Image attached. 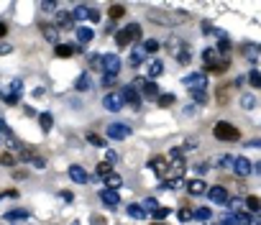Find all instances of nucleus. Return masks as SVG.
<instances>
[{
	"mask_svg": "<svg viewBox=\"0 0 261 225\" xmlns=\"http://www.w3.org/2000/svg\"><path fill=\"white\" fill-rule=\"evenodd\" d=\"M90 67H93V69H103V56H100V54H90Z\"/></svg>",
	"mask_w": 261,
	"mask_h": 225,
	"instance_id": "obj_34",
	"label": "nucleus"
},
{
	"mask_svg": "<svg viewBox=\"0 0 261 225\" xmlns=\"http://www.w3.org/2000/svg\"><path fill=\"white\" fill-rule=\"evenodd\" d=\"M24 218H28V210H10V212H5V220H24Z\"/></svg>",
	"mask_w": 261,
	"mask_h": 225,
	"instance_id": "obj_26",
	"label": "nucleus"
},
{
	"mask_svg": "<svg viewBox=\"0 0 261 225\" xmlns=\"http://www.w3.org/2000/svg\"><path fill=\"white\" fill-rule=\"evenodd\" d=\"M187 192H190L192 197L205 195V192H208V184L202 182V179H192V182H187Z\"/></svg>",
	"mask_w": 261,
	"mask_h": 225,
	"instance_id": "obj_13",
	"label": "nucleus"
},
{
	"mask_svg": "<svg viewBox=\"0 0 261 225\" xmlns=\"http://www.w3.org/2000/svg\"><path fill=\"white\" fill-rule=\"evenodd\" d=\"M213 133H215V138H218V141H238V138H241V131H238L233 123H228V120L215 123Z\"/></svg>",
	"mask_w": 261,
	"mask_h": 225,
	"instance_id": "obj_2",
	"label": "nucleus"
},
{
	"mask_svg": "<svg viewBox=\"0 0 261 225\" xmlns=\"http://www.w3.org/2000/svg\"><path fill=\"white\" fill-rule=\"evenodd\" d=\"M21 87H24V85H21V80H13V82H10V90H13V92H10V95H16V97H18Z\"/></svg>",
	"mask_w": 261,
	"mask_h": 225,
	"instance_id": "obj_49",
	"label": "nucleus"
},
{
	"mask_svg": "<svg viewBox=\"0 0 261 225\" xmlns=\"http://www.w3.org/2000/svg\"><path fill=\"white\" fill-rule=\"evenodd\" d=\"M10 49H13L10 44H0V56H3V54H10Z\"/></svg>",
	"mask_w": 261,
	"mask_h": 225,
	"instance_id": "obj_56",
	"label": "nucleus"
},
{
	"mask_svg": "<svg viewBox=\"0 0 261 225\" xmlns=\"http://www.w3.org/2000/svg\"><path fill=\"white\" fill-rule=\"evenodd\" d=\"M166 215H169V210H166V207H159V210H154V218H156V220H164Z\"/></svg>",
	"mask_w": 261,
	"mask_h": 225,
	"instance_id": "obj_48",
	"label": "nucleus"
},
{
	"mask_svg": "<svg viewBox=\"0 0 261 225\" xmlns=\"http://www.w3.org/2000/svg\"><path fill=\"white\" fill-rule=\"evenodd\" d=\"M26 159H31V164H33V166H36V169H44V166H47V161H44V159H41V156H31L28 151H26Z\"/></svg>",
	"mask_w": 261,
	"mask_h": 225,
	"instance_id": "obj_37",
	"label": "nucleus"
},
{
	"mask_svg": "<svg viewBox=\"0 0 261 225\" xmlns=\"http://www.w3.org/2000/svg\"><path fill=\"white\" fill-rule=\"evenodd\" d=\"M70 179H72V182H77V184H87L90 182V174L79 164H72L70 166Z\"/></svg>",
	"mask_w": 261,
	"mask_h": 225,
	"instance_id": "obj_11",
	"label": "nucleus"
},
{
	"mask_svg": "<svg viewBox=\"0 0 261 225\" xmlns=\"http://www.w3.org/2000/svg\"><path fill=\"white\" fill-rule=\"evenodd\" d=\"M195 103H200V105H202V103H208V97H205V92H197V95H195Z\"/></svg>",
	"mask_w": 261,
	"mask_h": 225,
	"instance_id": "obj_58",
	"label": "nucleus"
},
{
	"mask_svg": "<svg viewBox=\"0 0 261 225\" xmlns=\"http://www.w3.org/2000/svg\"><path fill=\"white\" fill-rule=\"evenodd\" d=\"M95 172H97V177H105V179H108V177L113 174V164H108V161H100Z\"/></svg>",
	"mask_w": 261,
	"mask_h": 225,
	"instance_id": "obj_24",
	"label": "nucleus"
},
{
	"mask_svg": "<svg viewBox=\"0 0 261 225\" xmlns=\"http://www.w3.org/2000/svg\"><path fill=\"white\" fill-rule=\"evenodd\" d=\"M241 100H243V103H241V105H243V108H246V110H251V108H254V105H256V100H254V97H251V95H243V97H241Z\"/></svg>",
	"mask_w": 261,
	"mask_h": 225,
	"instance_id": "obj_43",
	"label": "nucleus"
},
{
	"mask_svg": "<svg viewBox=\"0 0 261 225\" xmlns=\"http://www.w3.org/2000/svg\"><path fill=\"white\" fill-rule=\"evenodd\" d=\"M190 59H192V51H190V46H182V51L177 54V62H179V64H190Z\"/></svg>",
	"mask_w": 261,
	"mask_h": 225,
	"instance_id": "obj_32",
	"label": "nucleus"
},
{
	"mask_svg": "<svg viewBox=\"0 0 261 225\" xmlns=\"http://www.w3.org/2000/svg\"><path fill=\"white\" fill-rule=\"evenodd\" d=\"M192 218H195V220H210L213 212L208 207H200V210H192Z\"/></svg>",
	"mask_w": 261,
	"mask_h": 225,
	"instance_id": "obj_29",
	"label": "nucleus"
},
{
	"mask_svg": "<svg viewBox=\"0 0 261 225\" xmlns=\"http://www.w3.org/2000/svg\"><path fill=\"white\" fill-rule=\"evenodd\" d=\"M103 105H105L110 112H118V110L123 108V97L116 95V92H108V95L103 97Z\"/></svg>",
	"mask_w": 261,
	"mask_h": 225,
	"instance_id": "obj_12",
	"label": "nucleus"
},
{
	"mask_svg": "<svg viewBox=\"0 0 261 225\" xmlns=\"http://www.w3.org/2000/svg\"><path fill=\"white\" fill-rule=\"evenodd\" d=\"M105 184H108V189H113V192H116V189L123 184V179H120L118 174H110V177L105 179Z\"/></svg>",
	"mask_w": 261,
	"mask_h": 225,
	"instance_id": "obj_30",
	"label": "nucleus"
},
{
	"mask_svg": "<svg viewBox=\"0 0 261 225\" xmlns=\"http://www.w3.org/2000/svg\"><path fill=\"white\" fill-rule=\"evenodd\" d=\"M74 21H90V8L87 5H77L74 8V13H72Z\"/></svg>",
	"mask_w": 261,
	"mask_h": 225,
	"instance_id": "obj_22",
	"label": "nucleus"
},
{
	"mask_svg": "<svg viewBox=\"0 0 261 225\" xmlns=\"http://www.w3.org/2000/svg\"><path fill=\"white\" fill-rule=\"evenodd\" d=\"M143 49H146V51H156V49H159V44H156L154 39H149V41L143 44Z\"/></svg>",
	"mask_w": 261,
	"mask_h": 225,
	"instance_id": "obj_51",
	"label": "nucleus"
},
{
	"mask_svg": "<svg viewBox=\"0 0 261 225\" xmlns=\"http://www.w3.org/2000/svg\"><path fill=\"white\" fill-rule=\"evenodd\" d=\"M208 197H210V202H215V205H228V189L225 187H210L208 189Z\"/></svg>",
	"mask_w": 261,
	"mask_h": 225,
	"instance_id": "obj_7",
	"label": "nucleus"
},
{
	"mask_svg": "<svg viewBox=\"0 0 261 225\" xmlns=\"http://www.w3.org/2000/svg\"><path fill=\"white\" fill-rule=\"evenodd\" d=\"M246 207H248V212H261V197H256V195L246 197Z\"/></svg>",
	"mask_w": 261,
	"mask_h": 225,
	"instance_id": "obj_23",
	"label": "nucleus"
},
{
	"mask_svg": "<svg viewBox=\"0 0 261 225\" xmlns=\"http://www.w3.org/2000/svg\"><path fill=\"white\" fill-rule=\"evenodd\" d=\"M166 49L172 51V54H179V51H182V44H179V39H169L166 41Z\"/></svg>",
	"mask_w": 261,
	"mask_h": 225,
	"instance_id": "obj_35",
	"label": "nucleus"
},
{
	"mask_svg": "<svg viewBox=\"0 0 261 225\" xmlns=\"http://www.w3.org/2000/svg\"><path fill=\"white\" fill-rule=\"evenodd\" d=\"M218 103H228V87H220L218 90Z\"/></svg>",
	"mask_w": 261,
	"mask_h": 225,
	"instance_id": "obj_47",
	"label": "nucleus"
},
{
	"mask_svg": "<svg viewBox=\"0 0 261 225\" xmlns=\"http://www.w3.org/2000/svg\"><path fill=\"white\" fill-rule=\"evenodd\" d=\"M54 8H56V5H54V3H47V0H44V3H41V10H47V13H51Z\"/></svg>",
	"mask_w": 261,
	"mask_h": 225,
	"instance_id": "obj_54",
	"label": "nucleus"
},
{
	"mask_svg": "<svg viewBox=\"0 0 261 225\" xmlns=\"http://www.w3.org/2000/svg\"><path fill=\"white\" fill-rule=\"evenodd\" d=\"M233 169H236V174H241V177H248L254 172V164L246 159V156H236L233 159Z\"/></svg>",
	"mask_w": 261,
	"mask_h": 225,
	"instance_id": "obj_8",
	"label": "nucleus"
},
{
	"mask_svg": "<svg viewBox=\"0 0 261 225\" xmlns=\"http://www.w3.org/2000/svg\"><path fill=\"white\" fill-rule=\"evenodd\" d=\"M154 225H164V223H154Z\"/></svg>",
	"mask_w": 261,
	"mask_h": 225,
	"instance_id": "obj_63",
	"label": "nucleus"
},
{
	"mask_svg": "<svg viewBox=\"0 0 261 225\" xmlns=\"http://www.w3.org/2000/svg\"><path fill=\"white\" fill-rule=\"evenodd\" d=\"M162 72H164V64L154 59V62L149 64V77H151V80H154V77H159V74H162Z\"/></svg>",
	"mask_w": 261,
	"mask_h": 225,
	"instance_id": "obj_27",
	"label": "nucleus"
},
{
	"mask_svg": "<svg viewBox=\"0 0 261 225\" xmlns=\"http://www.w3.org/2000/svg\"><path fill=\"white\" fill-rule=\"evenodd\" d=\"M5 103H8V105H16V103H18V97H16V95H8V97H5Z\"/></svg>",
	"mask_w": 261,
	"mask_h": 225,
	"instance_id": "obj_60",
	"label": "nucleus"
},
{
	"mask_svg": "<svg viewBox=\"0 0 261 225\" xmlns=\"http://www.w3.org/2000/svg\"><path fill=\"white\" fill-rule=\"evenodd\" d=\"M0 164H3V166H13L16 164V156L13 154H3V156H0Z\"/></svg>",
	"mask_w": 261,
	"mask_h": 225,
	"instance_id": "obj_40",
	"label": "nucleus"
},
{
	"mask_svg": "<svg viewBox=\"0 0 261 225\" xmlns=\"http://www.w3.org/2000/svg\"><path fill=\"white\" fill-rule=\"evenodd\" d=\"M143 62V51H131V67H139Z\"/></svg>",
	"mask_w": 261,
	"mask_h": 225,
	"instance_id": "obj_38",
	"label": "nucleus"
},
{
	"mask_svg": "<svg viewBox=\"0 0 261 225\" xmlns=\"http://www.w3.org/2000/svg\"><path fill=\"white\" fill-rule=\"evenodd\" d=\"M103 69H105V74H116L118 77V72H120V56H116V54L103 56Z\"/></svg>",
	"mask_w": 261,
	"mask_h": 225,
	"instance_id": "obj_9",
	"label": "nucleus"
},
{
	"mask_svg": "<svg viewBox=\"0 0 261 225\" xmlns=\"http://www.w3.org/2000/svg\"><path fill=\"white\" fill-rule=\"evenodd\" d=\"M59 197H62L64 202H72V200H74V195H72V192H62Z\"/></svg>",
	"mask_w": 261,
	"mask_h": 225,
	"instance_id": "obj_59",
	"label": "nucleus"
},
{
	"mask_svg": "<svg viewBox=\"0 0 261 225\" xmlns=\"http://www.w3.org/2000/svg\"><path fill=\"white\" fill-rule=\"evenodd\" d=\"M41 36L47 41H51V44H56L59 41V28L51 26V23H41Z\"/></svg>",
	"mask_w": 261,
	"mask_h": 225,
	"instance_id": "obj_14",
	"label": "nucleus"
},
{
	"mask_svg": "<svg viewBox=\"0 0 261 225\" xmlns=\"http://www.w3.org/2000/svg\"><path fill=\"white\" fill-rule=\"evenodd\" d=\"M126 16V8L123 5H110V23L113 21H118V18H123Z\"/></svg>",
	"mask_w": 261,
	"mask_h": 225,
	"instance_id": "obj_28",
	"label": "nucleus"
},
{
	"mask_svg": "<svg viewBox=\"0 0 261 225\" xmlns=\"http://www.w3.org/2000/svg\"><path fill=\"white\" fill-rule=\"evenodd\" d=\"M143 210H159V200H154V197H149V200H143Z\"/></svg>",
	"mask_w": 261,
	"mask_h": 225,
	"instance_id": "obj_39",
	"label": "nucleus"
},
{
	"mask_svg": "<svg viewBox=\"0 0 261 225\" xmlns=\"http://www.w3.org/2000/svg\"><path fill=\"white\" fill-rule=\"evenodd\" d=\"M246 146H248V149H254V146H256V149H261V138H254V141H246Z\"/></svg>",
	"mask_w": 261,
	"mask_h": 225,
	"instance_id": "obj_55",
	"label": "nucleus"
},
{
	"mask_svg": "<svg viewBox=\"0 0 261 225\" xmlns=\"http://www.w3.org/2000/svg\"><path fill=\"white\" fill-rule=\"evenodd\" d=\"M120 97H123V105H126V103H128L131 108H139V105H141V95H139V90L131 87V85H128L126 90H123V95H120Z\"/></svg>",
	"mask_w": 261,
	"mask_h": 225,
	"instance_id": "obj_10",
	"label": "nucleus"
},
{
	"mask_svg": "<svg viewBox=\"0 0 261 225\" xmlns=\"http://www.w3.org/2000/svg\"><path fill=\"white\" fill-rule=\"evenodd\" d=\"M90 223H93V225H108V220L103 215H93V218H90Z\"/></svg>",
	"mask_w": 261,
	"mask_h": 225,
	"instance_id": "obj_50",
	"label": "nucleus"
},
{
	"mask_svg": "<svg viewBox=\"0 0 261 225\" xmlns=\"http://www.w3.org/2000/svg\"><path fill=\"white\" fill-rule=\"evenodd\" d=\"M256 172H259V174H261V161H259V164H256Z\"/></svg>",
	"mask_w": 261,
	"mask_h": 225,
	"instance_id": "obj_62",
	"label": "nucleus"
},
{
	"mask_svg": "<svg viewBox=\"0 0 261 225\" xmlns=\"http://www.w3.org/2000/svg\"><path fill=\"white\" fill-rule=\"evenodd\" d=\"M87 141L93 143V146H97V149H103V146H105V138H100L97 133H90V136H87Z\"/></svg>",
	"mask_w": 261,
	"mask_h": 225,
	"instance_id": "obj_36",
	"label": "nucleus"
},
{
	"mask_svg": "<svg viewBox=\"0 0 261 225\" xmlns=\"http://www.w3.org/2000/svg\"><path fill=\"white\" fill-rule=\"evenodd\" d=\"M136 82L143 85V95H146V97H156V95H159V85H156V82H143L141 77H139Z\"/></svg>",
	"mask_w": 261,
	"mask_h": 225,
	"instance_id": "obj_17",
	"label": "nucleus"
},
{
	"mask_svg": "<svg viewBox=\"0 0 261 225\" xmlns=\"http://www.w3.org/2000/svg\"><path fill=\"white\" fill-rule=\"evenodd\" d=\"M87 87H90V82H87V74H79V80H77V90H79V92H85Z\"/></svg>",
	"mask_w": 261,
	"mask_h": 225,
	"instance_id": "obj_42",
	"label": "nucleus"
},
{
	"mask_svg": "<svg viewBox=\"0 0 261 225\" xmlns=\"http://www.w3.org/2000/svg\"><path fill=\"white\" fill-rule=\"evenodd\" d=\"M218 49H220V51H228V49H231V41H228V39H220Z\"/></svg>",
	"mask_w": 261,
	"mask_h": 225,
	"instance_id": "obj_53",
	"label": "nucleus"
},
{
	"mask_svg": "<svg viewBox=\"0 0 261 225\" xmlns=\"http://www.w3.org/2000/svg\"><path fill=\"white\" fill-rule=\"evenodd\" d=\"M149 166H151V172L156 177H166L169 174V159H166V156H151Z\"/></svg>",
	"mask_w": 261,
	"mask_h": 225,
	"instance_id": "obj_6",
	"label": "nucleus"
},
{
	"mask_svg": "<svg viewBox=\"0 0 261 225\" xmlns=\"http://www.w3.org/2000/svg\"><path fill=\"white\" fill-rule=\"evenodd\" d=\"M116 82H118V77H116V74H105V77H103V85H105V87H113Z\"/></svg>",
	"mask_w": 261,
	"mask_h": 225,
	"instance_id": "obj_46",
	"label": "nucleus"
},
{
	"mask_svg": "<svg viewBox=\"0 0 261 225\" xmlns=\"http://www.w3.org/2000/svg\"><path fill=\"white\" fill-rule=\"evenodd\" d=\"M185 169H187V161L182 159V156H177V159L169 161V174H166V179H182V177H185Z\"/></svg>",
	"mask_w": 261,
	"mask_h": 225,
	"instance_id": "obj_5",
	"label": "nucleus"
},
{
	"mask_svg": "<svg viewBox=\"0 0 261 225\" xmlns=\"http://www.w3.org/2000/svg\"><path fill=\"white\" fill-rule=\"evenodd\" d=\"M90 21H93V23H95V21H100V13H97L95 8H90Z\"/></svg>",
	"mask_w": 261,
	"mask_h": 225,
	"instance_id": "obj_57",
	"label": "nucleus"
},
{
	"mask_svg": "<svg viewBox=\"0 0 261 225\" xmlns=\"http://www.w3.org/2000/svg\"><path fill=\"white\" fill-rule=\"evenodd\" d=\"M233 218H236V225H251L254 223V218L248 215V212H236Z\"/></svg>",
	"mask_w": 261,
	"mask_h": 225,
	"instance_id": "obj_31",
	"label": "nucleus"
},
{
	"mask_svg": "<svg viewBox=\"0 0 261 225\" xmlns=\"http://www.w3.org/2000/svg\"><path fill=\"white\" fill-rule=\"evenodd\" d=\"M100 200L105 202L108 207H118V192H113V189H103V192H100Z\"/></svg>",
	"mask_w": 261,
	"mask_h": 225,
	"instance_id": "obj_15",
	"label": "nucleus"
},
{
	"mask_svg": "<svg viewBox=\"0 0 261 225\" xmlns=\"http://www.w3.org/2000/svg\"><path fill=\"white\" fill-rule=\"evenodd\" d=\"M128 215L136 218V220H143V218H146V210H143L141 205H128Z\"/></svg>",
	"mask_w": 261,
	"mask_h": 225,
	"instance_id": "obj_25",
	"label": "nucleus"
},
{
	"mask_svg": "<svg viewBox=\"0 0 261 225\" xmlns=\"http://www.w3.org/2000/svg\"><path fill=\"white\" fill-rule=\"evenodd\" d=\"M116 41H118V46H131L133 44V36H131V26L128 28H123L116 33Z\"/></svg>",
	"mask_w": 261,
	"mask_h": 225,
	"instance_id": "obj_16",
	"label": "nucleus"
},
{
	"mask_svg": "<svg viewBox=\"0 0 261 225\" xmlns=\"http://www.w3.org/2000/svg\"><path fill=\"white\" fill-rule=\"evenodd\" d=\"M177 218L182 220V223H190V220H192V210H179V212H177Z\"/></svg>",
	"mask_w": 261,
	"mask_h": 225,
	"instance_id": "obj_44",
	"label": "nucleus"
},
{
	"mask_svg": "<svg viewBox=\"0 0 261 225\" xmlns=\"http://www.w3.org/2000/svg\"><path fill=\"white\" fill-rule=\"evenodd\" d=\"M164 187L166 189H179L182 187V179H169V182H164Z\"/></svg>",
	"mask_w": 261,
	"mask_h": 225,
	"instance_id": "obj_45",
	"label": "nucleus"
},
{
	"mask_svg": "<svg viewBox=\"0 0 261 225\" xmlns=\"http://www.w3.org/2000/svg\"><path fill=\"white\" fill-rule=\"evenodd\" d=\"M95 39V33L93 31H90L87 26H82V28H77V41L79 44H90V41H93Z\"/></svg>",
	"mask_w": 261,
	"mask_h": 225,
	"instance_id": "obj_18",
	"label": "nucleus"
},
{
	"mask_svg": "<svg viewBox=\"0 0 261 225\" xmlns=\"http://www.w3.org/2000/svg\"><path fill=\"white\" fill-rule=\"evenodd\" d=\"M149 21L151 23H159V26H179L187 21V13H169V10H149Z\"/></svg>",
	"mask_w": 261,
	"mask_h": 225,
	"instance_id": "obj_1",
	"label": "nucleus"
},
{
	"mask_svg": "<svg viewBox=\"0 0 261 225\" xmlns=\"http://www.w3.org/2000/svg\"><path fill=\"white\" fill-rule=\"evenodd\" d=\"M108 136L113 141H123L131 136V126H126V123H110L108 126Z\"/></svg>",
	"mask_w": 261,
	"mask_h": 225,
	"instance_id": "obj_4",
	"label": "nucleus"
},
{
	"mask_svg": "<svg viewBox=\"0 0 261 225\" xmlns=\"http://www.w3.org/2000/svg\"><path fill=\"white\" fill-rule=\"evenodd\" d=\"M174 95L172 92H166V95H159V105H162V108H169V105H174Z\"/></svg>",
	"mask_w": 261,
	"mask_h": 225,
	"instance_id": "obj_33",
	"label": "nucleus"
},
{
	"mask_svg": "<svg viewBox=\"0 0 261 225\" xmlns=\"http://www.w3.org/2000/svg\"><path fill=\"white\" fill-rule=\"evenodd\" d=\"M0 36H5V26L3 23H0Z\"/></svg>",
	"mask_w": 261,
	"mask_h": 225,
	"instance_id": "obj_61",
	"label": "nucleus"
},
{
	"mask_svg": "<svg viewBox=\"0 0 261 225\" xmlns=\"http://www.w3.org/2000/svg\"><path fill=\"white\" fill-rule=\"evenodd\" d=\"M182 85L190 90V92H202V90L208 87V80H205V74H200V72H195V74H187L185 80H182Z\"/></svg>",
	"mask_w": 261,
	"mask_h": 225,
	"instance_id": "obj_3",
	"label": "nucleus"
},
{
	"mask_svg": "<svg viewBox=\"0 0 261 225\" xmlns=\"http://www.w3.org/2000/svg\"><path fill=\"white\" fill-rule=\"evenodd\" d=\"M56 23H59L62 28H72L74 18H72V13H56Z\"/></svg>",
	"mask_w": 261,
	"mask_h": 225,
	"instance_id": "obj_20",
	"label": "nucleus"
},
{
	"mask_svg": "<svg viewBox=\"0 0 261 225\" xmlns=\"http://www.w3.org/2000/svg\"><path fill=\"white\" fill-rule=\"evenodd\" d=\"M56 56H62V59H67V56L74 54V46H70V44H56Z\"/></svg>",
	"mask_w": 261,
	"mask_h": 225,
	"instance_id": "obj_21",
	"label": "nucleus"
},
{
	"mask_svg": "<svg viewBox=\"0 0 261 225\" xmlns=\"http://www.w3.org/2000/svg\"><path fill=\"white\" fill-rule=\"evenodd\" d=\"M248 82H251L254 87H261V74L256 69H251V74H248Z\"/></svg>",
	"mask_w": 261,
	"mask_h": 225,
	"instance_id": "obj_41",
	"label": "nucleus"
},
{
	"mask_svg": "<svg viewBox=\"0 0 261 225\" xmlns=\"http://www.w3.org/2000/svg\"><path fill=\"white\" fill-rule=\"evenodd\" d=\"M39 126H41L44 133H49L54 128V118L49 115V112H41V115H39Z\"/></svg>",
	"mask_w": 261,
	"mask_h": 225,
	"instance_id": "obj_19",
	"label": "nucleus"
},
{
	"mask_svg": "<svg viewBox=\"0 0 261 225\" xmlns=\"http://www.w3.org/2000/svg\"><path fill=\"white\" fill-rule=\"evenodd\" d=\"M105 161H108V164H116V161H118V154L108 149V154H105Z\"/></svg>",
	"mask_w": 261,
	"mask_h": 225,
	"instance_id": "obj_52",
	"label": "nucleus"
}]
</instances>
